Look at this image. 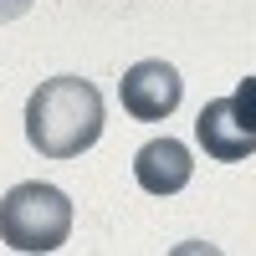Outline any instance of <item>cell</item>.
I'll return each instance as SVG.
<instances>
[{"mask_svg":"<svg viewBox=\"0 0 256 256\" xmlns=\"http://www.w3.org/2000/svg\"><path fill=\"white\" fill-rule=\"evenodd\" d=\"M26 138L41 159H77L102 138V92L88 77H46L26 98Z\"/></svg>","mask_w":256,"mask_h":256,"instance_id":"cell-1","label":"cell"},{"mask_svg":"<svg viewBox=\"0 0 256 256\" xmlns=\"http://www.w3.org/2000/svg\"><path fill=\"white\" fill-rule=\"evenodd\" d=\"M72 236V200L56 184L26 180L0 195V241L16 251H56Z\"/></svg>","mask_w":256,"mask_h":256,"instance_id":"cell-2","label":"cell"},{"mask_svg":"<svg viewBox=\"0 0 256 256\" xmlns=\"http://www.w3.org/2000/svg\"><path fill=\"white\" fill-rule=\"evenodd\" d=\"M118 98H123V113L138 118V123H159L180 108L184 98V77L169 67V62H138L118 77Z\"/></svg>","mask_w":256,"mask_h":256,"instance_id":"cell-3","label":"cell"},{"mask_svg":"<svg viewBox=\"0 0 256 256\" xmlns=\"http://www.w3.org/2000/svg\"><path fill=\"white\" fill-rule=\"evenodd\" d=\"M195 138L210 159H220V164H241L256 154V134L236 118V108H230V98H210L200 118H195Z\"/></svg>","mask_w":256,"mask_h":256,"instance_id":"cell-4","label":"cell"},{"mask_svg":"<svg viewBox=\"0 0 256 256\" xmlns=\"http://www.w3.org/2000/svg\"><path fill=\"white\" fill-rule=\"evenodd\" d=\"M195 174V159L180 138H148L134 154V180L148 190V195H180Z\"/></svg>","mask_w":256,"mask_h":256,"instance_id":"cell-5","label":"cell"},{"mask_svg":"<svg viewBox=\"0 0 256 256\" xmlns=\"http://www.w3.org/2000/svg\"><path fill=\"white\" fill-rule=\"evenodd\" d=\"M230 108H236V118L256 134V77H241V88L230 92Z\"/></svg>","mask_w":256,"mask_h":256,"instance_id":"cell-6","label":"cell"},{"mask_svg":"<svg viewBox=\"0 0 256 256\" xmlns=\"http://www.w3.org/2000/svg\"><path fill=\"white\" fill-rule=\"evenodd\" d=\"M31 10V0H0V26H6V20H20Z\"/></svg>","mask_w":256,"mask_h":256,"instance_id":"cell-7","label":"cell"}]
</instances>
